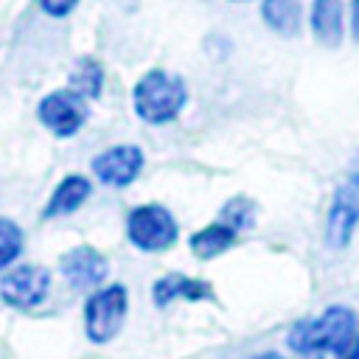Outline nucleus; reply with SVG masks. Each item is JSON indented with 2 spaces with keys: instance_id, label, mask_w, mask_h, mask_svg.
<instances>
[{
  "instance_id": "19",
  "label": "nucleus",
  "mask_w": 359,
  "mask_h": 359,
  "mask_svg": "<svg viewBox=\"0 0 359 359\" xmlns=\"http://www.w3.org/2000/svg\"><path fill=\"white\" fill-rule=\"evenodd\" d=\"M337 359H359V331H356V337L337 353Z\"/></svg>"
},
{
  "instance_id": "1",
  "label": "nucleus",
  "mask_w": 359,
  "mask_h": 359,
  "mask_svg": "<svg viewBox=\"0 0 359 359\" xmlns=\"http://www.w3.org/2000/svg\"><path fill=\"white\" fill-rule=\"evenodd\" d=\"M359 331V323H356V314L345 306H331L325 309L323 314L317 317H309V320H300L286 342L294 353H303V356H311V353H339Z\"/></svg>"
},
{
  "instance_id": "7",
  "label": "nucleus",
  "mask_w": 359,
  "mask_h": 359,
  "mask_svg": "<svg viewBox=\"0 0 359 359\" xmlns=\"http://www.w3.org/2000/svg\"><path fill=\"white\" fill-rule=\"evenodd\" d=\"M356 224H359V182H351V185H342L331 199L325 230H323L325 247L334 252L345 250L353 238Z\"/></svg>"
},
{
  "instance_id": "13",
  "label": "nucleus",
  "mask_w": 359,
  "mask_h": 359,
  "mask_svg": "<svg viewBox=\"0 0 359 359\" xmlns=\"http://www.w3.org/2000/svg\"><path fill=\"white\" fill-rule=\"evenodd\" d=\"M236 236L238 230L224 224V222H213V224H205L202 230H196L188 241L191 252L202 261H210V258H219L222 252H227L233 244H236Z\"/></svg>"
},
{
  "instance_id": "18",
  "label": "nucleus",
  "mask_w": 359,
  "mask_h": 359,
  "mask_svg": "<svg viewBox=\"0 0 359 359\" xmlns=\"http://www.w3.org/2000/svg\"><path fill=\"white\" fill-rule=\"evenodd\" d=\"M36 3L48 17H67L79 6V0H36Z\"/></svg>"
},
{
  "instance_id": "3",
  "label": "nucleus",
  "mask_w": 359,
  "mask_h": 359,
  "mask_svg": "<svg viewBox=\"0 0 359 359\" xmlns=\"http://www.w3.org/2000/svg\"><path fill=\"white\" fill-rule=\"evenodd\" d=\"M126 311H129V292L123 283H109V286L93 289V294L84 303L87 339L95 345L112 342L126 323Z\"/></svg>"
},
{
  "instance_id": "8",
  "label": "nucleus",
  "mask_w": 359,
  "mask_h": 359,
  "mask_svg": "<svg viewBox=\"0 0 359 359\" xmlns=\"http://www.w3.org/2000/svg\"><path fill=\"white\" fill-rule=\"evenodd\" d=\"M143 163H146V157L137 146L118 143L93 157V174H95V180H101L109 188H126L140 177Z\"/></svg>"
},
{
  "instance_id": "12",
  "label": "nucleus",
  "mask_w": 359,
  "mask_h": 359,
  "mask_svg": "<svg viewBox=\"0 0 359 359\" xmlns=\"http://www.w3.org/2000/svg\"><path fill=\"white\" fill-rule=\"evenodd\" d=\"M311 34L320 45L337 48L342 42V0H314L311 3Z\"/></svg>"
},
{
  "instance_id": "17",
  "label": "nucleus",
  "mask_w": 359,
  "mask_h": 359,
  "mask_svg": "<svg viewBox=\"0 0 359 359\" xmlns=\"http://www.w3.org/2000/svg\"><path fill=\"white\" fill-rule=\"evenodd\" d=\"M252 202L250 199H244V196H236V199H230L224 208H222V222L224 224H230V227H236V230H241V227H247L250 222H252Z\"/></svg>"
},
{
  "instance_id": "6",
  "label": "nucleus",
  "mask_w": 359,
  "mask_h": 359,
  "mask_svg": "<svg viewBox=\"0 0 359 359\" xmlns=\"http://www.w3.org/2000/svg\"><path fill=\"white\" fill-rule=\"evenodd\" d=\"M48 292H50V272L39 264L11 266L0 278V300L11 309H20V311L42 306Z\"/></svg>"
},
{
  "instance_id": "15",
  "label": "nucleus",
  "mask_w": 359,
  "mask_h": 359,
  "mask_svg": "<svg viewBox=\"0 0 359 359\" xmlns=\"http://www.w3.org/2000/svg\"><path fill=\"white\" fill-rule=\"evenodd\" d=\"M70 87L84 98H98L104 87V67L93 56H81L70 70Z\"/></svg>"
},
{
  "instance_id": "10",
  "label": "nucleus",
  "mask_w": 359,
  "mask_h": 359,
  "mask_svg": "<svg viewBox=\"0 0 359 359\" xmlns=\"http://www.w3.org/2000/svg\"><path fill=\"white\" fill-rule=\"evenodd\" d=\"M90 194H93V182H90L84 174H67V177H62V182L50 191L42 216H45V219L70 216V213H76V210L90 199Z\"/></svg>"
},
{
  "instance_id": "16",
  "label": "nucleus",
  "mask_w": 359,
  "mask_h": 359,
  "mask_svg": "<svg viewBox=\"0 0 359 359\" xmlns=\"http://www.w3.org/2000/svg\"><path fill=\"white\" fill-rule=\"evenodd\" d=\"M22 230L14 219H6L0 216V272L3 269H11L17 264V258L22 255Z\"/></svg>"
},
{
  "instance_id": "20",
  "label": "nucleus",
  "mask_w": 359,
  "mask_h": 359,
  "mask_svg": "<svg viewBox=\"0 0 359 359\" xmlns=\"http://www.w3.org/2000/svg\"><path fill=\"white\" fill-rule=\"evenodd\" d=\"M351 36L359 45V0L351 3Z\"/></svg>"
},
{
  "instance_id": "2",
  "label": "nucleus",
  "mask_w": 359,
  "mask_h": 359,
  "mask_svg": "<svg viewBox=\"0 0 359 359\" xmlns=\"http://www.w3.org/2000/svg\"><path fill=\"white\" fill-rule=\"evenodd\" d=\"M132 104H135V112L140 121H146L151 126H163V123H171L185 109L188 90L177 73L151 67L137 79V84L132 90Z\"/></svg>"
},
{
  "instance_id": "14",
  "label": "nucleus",
  "mask_w": 359,
  "mask_h": 359,
  "mask_svg": "<svg viewBox=\"0 0 359 359\" xmlns=\"http://www.w3.org/2000/svg\"><path fill=\"white\" fill-rule=\"evenodd\" d=\"M261 17L280 36H292V34L300 31V6H297V0H264L261 3Z\"/></svg>"
},
{
  "instance_id": "5",
  "label": "nucleus",
  "mask_w": 359,
  "mask_h": 359,
  "mask_svg": "<svg viewBox=\"0 0 359 359\" xmlns=\"http://www.w3.org/2000/svg\"><path fill=\"white\" fill-rule=\"evenodd\" d=\"M90 98L76 93L73 87L53 90L36 104V118L39 123L56 135V137H73L90 118Z\"/></svg>"
},
{
  "instance_id": "11",
  "label": "nucleus",
  "mask_w": 359,
  "mask_h": 359,
  "mask_svg": "<svg viewBox=\"0 0 359 359\" xmlns=\"http://www.w3.org/2000/svg\"><path fill=\"white\" fill-rule=\"evenodd\" d=\"M151 297H154V303L160 309H165L168 303H177V300H191V303L210 300L213 289L205 280H199V278H188L182 272H171V275H163L151 286Z\"/></svg>"
},
{
  "instance_id": "9",
  "label": "nucleus",
  "mask_w": 359,
  "mask_h": 359,
  "mask_svg": "<svg viewBox=\"0 0 359 359\" xmlns=\"http://www.w3.org/2000/svg\"><path fill=\"white\" fill-rule=\"evenodd\" d=\"M59 272L73 289L87 292V289H98L104 283V278L109 275V261L95 247L79 244V247H70L67 252H62Z\"/></svg>"
},
{
  "instance_id": "4",
  "label": "nucleus",
  "mask_w": 359,
  "mask_h": 359,
  "mask_svg": "<svg viewBox=\"0 0 359 359\" xmlns=\"http://www.w3.org/2000/svg\"><path fill=\"white\" fill-rule=\"evenodd\" d=\"M126 238L140 252H165L180 238L177 216L165 205H157V202L137 205L126 216Z\"/></svg>"
}]
</instances>
